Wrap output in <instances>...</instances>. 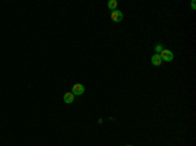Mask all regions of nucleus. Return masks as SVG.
<instances>
[{
    "label": "nucleus",
    "mask_w": 196,
    "mask_h": 146,
    "mask_svg": "<svg viewBox=\"0 0 196 146\" xmlns=\"http://www.w3.org/2000/svg\"><path fill=\"white\" fill-rule=\"evenodd\" d=\"M107 7H109L111 11H115L116 7H118V2H116V0H110V2L107 3Z\"/></svg>",
    "instance_id": "6"
},
{
    "label": "nucleus",
    "mask_w": 196,
    "mask_h": 146,
    "mask_svg": "<svg viewBox=\"0 0 196 146\" xmlns=\"http://www.w3.org/2000/svg\"><path fill=\"white\" fill-rule=\"evenodd\" d=\"M160 57L162 59V61H171L174 59V54L170 50H162V52L160 54Z\"/></svg>",
    "instance_id": "1"
},
{
    "label": "nucleus",
    "mask_w": 196,
    "mask_h": 146,
    "mask_svg": "<svg viewBox=\"0 0 196 146\" xmlns=\"http://www.w3.org/2000/svg\"><path fill=\"white\" fill-rule=\"evenodd\" d=\"M111 20L114 22H120L122 20H123V13H122L120 11H112V13H111Z\"/></svg>",
    "instance_id": "3"
},
{
    "label": "nucleus",
    "mask_w": 196,
    "mask_h": 146,
    "mask_svg": "<svg viewBox=\"0 0 196 146\" xmlns=\"http://www.w3.org/2000/svg\"><path fill=\"white\" fill-rule=\"evenodd\" d=\"M162 50H163V46H162V45H156L154 51H156V54H157V55H160L161 52H162Z\"/></svg>",
    "instance_id": "7"
},
{
    "label": "nucleus",
    "mask_w": 196,
    "mask_h": 146,
    "mask_svg": "<svg viewBox=\"0 0 196 146\" xmlns=\"http://www.w3.org/2000/svg\"><path fill=\"white\" fill-rule=\"evenodd\" d=\"M125 146H131V145H125Z\"/></svg>",
    "instance_id": "8"
},
{
    "label": "nucleus",
    "mask_w": 196,
    "mask_h": 146,
    "mask_svg": "<svg viewBox=\"0 0 196 146\" xmlns=\"http://www.w3.org/2000/svg\"><path fill=\"white\" fill-rule=\"evenodd\" d=\"M63 101L65 102V103H73V101H74V95L71 92H68V93H65L64 94V97H63Z\"/></svg>",
    "instance_id": "4"
},
{
    "label": "nucleus",
    "mask_w": 196,
    "mask_h": 146,
    "mask_svg": "<svg viewBox=\"0 0 196 146\" xmlns=\"http://www.w3.org/2000/svg\"><path fill=\"white\" fill-rule=\"evenodd\" d=\"M73 94V95H82V94L85 93V88H84V85H81V84H74L72 86V92H71Z\"/></svg>",
    "instance_id": "2"
},
{
    "label": "nucleus",
    "mask_w": 196,
    "mask_h": 146,
    "mask_svg": "<svg viewBox=\"0 0 196 146\" xmlns=\"http://www.w3.org/2000/svg\"><path fill=\"white\" fill-rule=\"evenodd\" d=\"M152 64L156 65V67L162 65V59L160 57V55H157V54L153 55V56H152Z\"/></svg>",
    "instance_id": "5"
}]
</instances>
